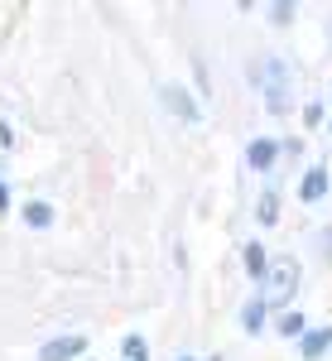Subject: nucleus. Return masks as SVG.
<instances>
[{
	"instance_id": "f257e3e1",
	"label": "nucleus",
	"mask_w": 332,
	"mask_h": 361,
	"mask_svg": "<svg viewBox=\"0 0 332 361\" xmlns=\"http://www.w3.org/2000/svg\"><path fill=\"white\" fill-rule=\"evenodd\" d=\"M265 289L284 304V299L299 289V260H289V255H284V260H275V265H265Z\"/></svg>"
},
{
	"instance_id": "f03ea898",
	"label": "nucleus",
	"mask_w": 332,
	"mask_h": 361,
	"mask_svg": "<svg viewBox=\"0 0 332 361\" xmlns=\"http://www.w3.org/2000/svg\"><path fill=\"white\" fill-rule=\"evenodd\" d=\"M284 106H289V73L284 63H265V111L284 116Z\"/></svg>"
},
{
	"instance_id": "7ed1b4c3",
	"label": "nucleus",
	"mask_w": 332,
	"mask_h": 361,
	"mask_svg": "<svg viewBox=\"0 0 332 361\" xmlns=\"http://www.w3.org/2000/svg\"><path fill=\"white\" fill-rule=\"evenodd\" d=\"M87 352V337H54V342H49V347H44V352H39V361H78Z\"/></svg>"
},
{
	"instance_id": "20e7f679",
	"label": "nucleus",
	"mask_w": 332,
	"mask_h": 361,
	"mask_svg": "<svg viewBox=\"0 0 332 361\" xmlns=\"http://www.w3.org/2000/svg\"><path fill=\"white\" fill-rule=\"evenodd\" d=\"M275 159H279V145H275V140H255V145L246 149V164L250 169H270Z\"/></svg>"
},
{
	"instance_id": "39448f33",
	"label": "nucleus",
	"mask_w": 332,
	"mask_h": 361,
	"mask_svg": "<svg viewBox=\"0 0 332 361\" xmlns=\"http://www.w3.org/2000/svg\"><path fill=\"white\" fill-rule=\"evenodd\" d=\"M323 193H328V173H323V169H308L304 183H299V197H304V202H318Z\"/></svg>"
},
{
	"instance_id": "423d86ee",
	"label": "nucleus",
	"mask_w": 332,
	"mask_h": 361,
	"mask_svg": "<svg viewBox=\"0 0 332 361\" xmlns=\"http://www.w3.org/2000/svg\"><path fill=\"white\" fill-rule=\"evenodd\" d=\"M328 347H332V328H313V333H304V357L308 361H318Z\"/></svg>"
},
{
	"instance_id": "0eeeda50",
	"label": "nucleus",
	"mask_w": 332,
	"mask_h": 361,
	"mask_svg": "<svg viewBox=\"0 0 332 361\" xmlns=\"http://www.w3.org/2000/svg\"><path fill=\"white\" fill-rule=\"evenodd\" d=\"M164 102H168V106H173L178 116H183V121H193V116H197V106L188 102V92H183V87H168V92H164Z\"/></svg>"
},
{
	"instance_id": "6e6552de",
	"label": "nucleus",
	"mask_w": 332,
	"mask_h": 361,
	"mask_svg": "<svg viewBox=\"0 0 332 361\" xmlns=\"http://www.w3.org/2000/svg\"><path fill=\"white\" fill-rule=\"evenodd\" d=\"M260 323H265V299H250V304L241 308V328H246V333H260Z\"/></svg>"
},
{
	"instance_id": "1a4fd4ad",
	"label": "nucleus",
	"mask_w": 332,
	"mask_h": 361,
	"mask_svg": "<svg viewBox=\"0 0 332 361\" xmlns=\"http://www.w3.org/2000/svg\"><path fill=\"white\" fill-rule=\"evenodd\" d=\"M246 270L255 279H265V246L260 241H246Z\"/></svg>"
},
{
	"instance_id": "9d476101",
	"label": "nucleus",
	"mask_w": 332,
	"mask_h": 361,
	"mask_svg": "<svg viewBox=\"0 0 332 361\" xmlns=\"http://www.w3.org/2000/svg\"><path fill=\"white\" fill-rule=\"evenodd\" d=\"M25 222L29 226H49V222H54V207H49V202H29V207H25Z\"/></svg>"
},
{
	"instance_id": "9b49d317",
	"label": "nucleus",
	"mask_w": 332,
	"mask_h": 361,
	"mask_svg": "<svg viewBox=\"0 0 332 361\" xmlns=\"http://www.w3.org/2000/svg\"><path fill=\"white\" fill-rule=\"evenodd\" d=\"M121 357H125V361H145V357H149L145 337H125V342H121Z\"/></svg>"
},
{
	"instance_id": "f8f14e48",
	"label": "nucleus",
	"mask_w": 332,
	"mask_h": 361,
	"mask_svg": "<svg viewBox=\"0 0 332 361\" xmlns=\"http://www.w3.org/2000/svg\"><path fill=\"white\" fill-rule=\"evenodd\" d=\"M255 217H260L265 226L279 222V193H265V197H260V212H255Z\"/></svg>"
},
{
	"instance_id": "ddd939ff",
	"label": "nucleus",
	"mask_w": 332,
	"mask_h": 361,
	"mask_svg": "<svg viewBox=\"0 0 332 361\" xmlns=\"http://www.w3.org/2000/svg\"><path fill=\"white\" fill-rule=\"evenodd\" d=\"M279 333L299 337V333H304V313H284V318H279Z\"/></svg>"
},
{
	"instance_id": "4468645a",
	"label": "nucleus",
	"mask_w": 332,
	"mask_h": 361,
	"mask_svg": "<svg viewBox=\"0 0 332 361\" xmlns=\"http://www.w3.org/2000/svg\"><path fill=\"white\" fill-rule=\"evenodd\" d=\"M10 140H15V135H10V126L0 121V145H10Z\"/></svg>"
},
{
	"instance_id": "2eb2a0df",
	"label": "nucleus",
	"mask_w": 332,
	"mask_h": 361,
	"mask_svg": "<svg viewBox=\"0 0 332 361\" xmlns=\"http://www.w3.org/2000/svg\"><path fill=\"white\" fill-rule=\"evenodd\" d=\"M183 361H188V357H183Z\"/></svg>"
}]
</instances>
